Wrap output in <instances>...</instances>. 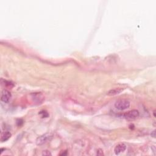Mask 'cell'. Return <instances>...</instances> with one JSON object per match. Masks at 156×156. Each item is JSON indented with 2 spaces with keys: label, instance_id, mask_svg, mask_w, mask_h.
Wrapping results in <instances>:
<instances>
[{
  "label": "cell",
  "instance_id": "6",
  "mask_svg": "<svg viewBox=\"0 0 156 156\" xmlns=\"http://www.w3.org/2000/svg\"><path fill=\"white\" fill-rule=\"evenodd\" d=\"M11 133H10L9 132H2L1 134V138H0V140H1V142H4L8 140L9 138L11 137Z\"/></svg>",
  "mask_w": 156,
  "mask_h": 156
},
{
  "label": "cell",
  "instance_id": "2",
  "mask_svg": "<svg viewBox=\"0 0 156 156\" xmlns=\"http://www.w3.org/2000/svg\"><path fill=\"white\" fill-rule=\"evenodd\" d=\"M51 137L52 136L49 133L43 134L37 138V140H36V144H37L38 146H41V145H43V144L46 143L48 140L51 139Z\"/></svg>",
  "mask_w": 156,
  "mask_h": 156
},
{
  "label": "cell",
  "instance_id": "8",
  "mask_svg": "<svg viewBox=\"0 0 156 156\" xmlns=\"http://www.w3.org/2000/svg\"><path fill=\"white\" fill-rule=\"evenodd\" d=\"M4 85L6 87H12L13 86V84L12 82L7 81H4Z\"/></svg>",
  "mask_w": 156,
  "mask_h": 156
},
{
  "label": "cell",
  "instance_id": "7",
  "mask_svg": "<svg viewBox=\"0 0 156 156\" xmlns=\"http://www.w3.org/2000/svg\"><path fill=\"white\" fill-rule=\"evenodd\" d=\"M123 90V89H121V88H115V89H112L109 90L107 92V95H109V96H114V95L119 94Z\"/></svg>",
  "mask_w": 156,
  "mask_h": 156
},
{
  "label": "cell",
  "instance_id": "5",
  "mask_svg": "<svg viewBox=\"0 0 156 156\" xmlns=\"http://www.w3.org/2000/svg\"><path fill=\"white\" fill-rule=\"evenodd\" d=\"M126 150V145L124 143H119L118 144L117 146H115V149H114V152H115V154L118 155L121 152H123L125 151Z\"/></svg>",
  "mask_w": 156,
  "mask_h": 156
},
{
  "label": "cell",
  "instance_id": "3",
  "mask_svg": "<svg viewBox=\"0 0 156 156\" xmlns=\"http://www.w3.org/2000/svg\"><path fill=\"white\" fill-rule=\"evenodd\" d=\"M140 115V113L137 110H130L129 112H126L124 114V117L126 118L130 119H136L137 118H138Z\"/></svg>",
  "mask_w": 156,
  "mask_h": 156
},
{
  "label": "cell",
  "instance_id": "1",
  "mask_svg": "<svg viewBox=\"0 0 156 156\" xmlns=\"http://www.w3.org/2000/svg\"><path fill=\"white\" fill-rule=\"evenodd\" d=\"M130 105H131L130 102L125 99H121V100H118L115 103V108L121 111L129 108Z\"/></svg>",
  "mask_w": 156,
  "mask_h": 156
},
{
  "label": "cell",
  "instance_id": "11",
  "mask_svg": "<svg viewBox=\"0 0 156 156\" xmlns=\"http://www.w3.org/2000/svg\"><path fill=\"white\" fill-rule=\"evenodd\" d=\"M151 137H152L155 138V131H152L151 134Z\"/></svg>",
  "mask_w": 156,
  "mask_h": 156
},
{
  "label": "cell",
  "instance_id": "4",
  "mask_svg": "<svg viewBox=\"0 0 156 156\" xmlns=\"http://www.w3.org/2000/svg\"><path fill=\"white\" fill-rule=\"evenodd\" d=\"M11 93L7 90H3L1 93V101L4 102L5 103H8L9 100L11 98Z\"/></svg>",
  "mask_w": 156,
  "mask_h": 156
},
{
  "label": "cell",
  "instance_id": "12",
  "mask_svg": "<svg viewBox=\"0 0 156 156\" xmlns=\"http://www.w3.org/2000/svg\"><path fill=\"white\" fill-rule=\"evenodd\" d=\"M60 155H67V151H63V153H60Z\"/></svg>",
  "mask_w": 156,
  "mask_h": 156
},
{
  "label": "cell",
  "instance_id": "10",
  "mask_svg": "<svg viewBox=\"0 0 156 156\" xmlns=\"http://www.w3.org/2000/svg\"><path fill=\"white\" fill-rule=\"evenodd\" d=\"M97 155H104L103 151L102 150H101V149H99V150L97 151Z\"/></svg>",
  "mask_w": 156,
  "mask_h": 156
},
{
  "label": "cell",
  "instance_id": "9",
  "mask_svg": "<svg viewBox=\"0 0 156 156\" xmlns=\"http://www.w3.org/2000/svg\"><path fill=\"white\" fill-rule=\"evenodd\" d=\"M43 155H51V152H50L49 151H43V153H42Z\"/></svg>",
  "mask_w": 156,
  "mask_h": 156
}]
</instances>
